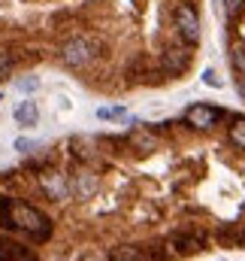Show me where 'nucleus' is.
Returning <instances> with one entry per match:
<instances>
[{
	"label": "nucleus",
	"mask_w": 245,
	"mask_h": 261,
	"mask_svg": "<svg viewBox=\"0 0 245 261\" xmlns=\"http://www.w3.org/2000/svg\"><path fill=\"white\" fill-rule=\"evenodd\" d=\"M12 225H15L18 231H24V234H27L30 240H37V243H43V240L52 237V222H49V216L40 213V210L30 206V203H21V200H12Z\"/></svg>",
	"instance_id": "1"
},
{
	"label": "nucleus",
	"mask_w": 245,
	"mask_h": 261,
	"mask_svg": "<svg viewBox=\"0 0 245 261\" xmlns=\"http://www.w3.org/2000/svg\"><path fill=\"white\" fill-rule=\"evenodd\" d=\"M224 119H227V113H224L221 107H212V103H191V107L185 110V122L197 130L218 128Z\"/></svg>",
	"instance_id": "2"
},
{
	"label": "nucleus",
	"mask_w": 245,
	"mask_h": 261,
	"mask_svg": "<svg viewBox=\"0 0 245 261\" xmlns=\"http://www.w3.org/2000/svg\"><path fill=\"white\" fill-rule=\"evenodd\" d=\"M173 21H176V31L188 46H197L200 43V15L191 3H179L176 12H173Z\"/></svg>",
	"instance_id": "3"
},
{
	"label": "nucleus",
	"mask_w": 245,
	"mask_h": 261,
	"mask_svg": "<svg viewBox=\"0 0 245 261\" xmlns=\"http://www.w3.org/2000/svg\"><path fill=\"white\" fill-rule=\"evenodd\" d=\"M91 58H94V46L85 37H73V40H67L61 46V61L67 67H73V70L91 64Z\"/></svg>",
	"instance_id": "4"
},
{
	"label": "nucleus",
	"mask_w": 245,
	"mask_h": 261,
	"mask_svg": "<svg viewBox=\"0 0 245 261\" xmlns=\"http://www.w3.org/2000/svg\"><path fill=\"white\" fill-rule=\"evenodd\" d=\"M206 249V234L200 231H179L170 237V252L173 255H197Z\"/></svg>",
	"instance_id": "5"
},
{
	"label": "nucleus",
	"mask_w": 245,
	"mask_h": 261,
	"mask_svg": "<svg viewBox=\"0 0 245 261\" xmlns=\"http://www.w3.org/2000/svg\"><path fill=\"white\" fill-rule=\"evenodd\" d=\"M191 64V58H188V52L185 49H176V46H170V49H164V55H161V70L164 73H185Z\"/></svg>",
	"instance_id": "6"
},
{
	"label": "nucleus",
	"mask_w": 245,
	"mask_h": 261,
	"mask_svg": "<svg viewBox=\"0 0 245 261\" xmlns=\"http://www.w3.org/2000/svg\"><path fill=\"white\" fill-rule=\"evenodd\" d=\"M40 186H43V192L52 197V200H64V197L70 195V186H67V179H64L61 173H55V170H49V173H40Z\"/></svg>",
	"instance_id": "7"
},
{
	"label": "nucleus",
	"mask_w": 245,
	"mask_h": 261,
	"mask_svg": "<svg viewBox=\"0 0 245 261\" xmlns=\"http://www.w3.org/2000/svg\"><path fill=\"white\" fill-rule=\"evenodd\" d=\"M37 119H40V110H37V103H34V100H21V103L15 107V122H18L21 128L37 125Z\"/></svg>",
	"instance_id": "8"
},
{
	"label": "nucleus",
	"mask_w": 245,
	"mask_h": 261,
	"mask_svg": "<svg viewBox=\"0 0 245 261\" xmlns=\"http://www.w3.org/2000/svg\"><path fill=\"white\" fill-rule=\"evenodd\" d=\"M109 261H151L139 246H118L112 255H109Z\"/></svg>",
	"instance_id": "9"
},
{
	"label": "nucleus",
	"mask_w": 245,
	"mask_h": 261,
	"mask_svg": "<svg viewBox=\"0 0 245 261\" xmlns=\"http://www.w3.org/2000/svg\"><path fill=\"white\" fill-rule=\"evenodd\" d=\"M230 67H233L239 76H245V40H236V43L230 46Z\"/></svg>",
	"instance_id": "10"
},
{
	"label": "nucleus",
	"mask_w": 245,
	"mask_h": 261,
	"mask_svg": "<svg viewBox=\"0 0 245 261\" xmlns=\"http://www.w3.org/2000/svg\"><path fill=\"white\" fill-rule=\"evenodd\" d=\"M0 228L15 231V225H12V197L6 195H0Z\"/></svg>",
	"instance_id": "11"
},
{
	"label": "nucleus",
	"mask_w": 245,
	"mask_h": 261,
	"mask_svg": "<svg viewBox=\"0 0 245 261\" xmlns=\"http://www.w3.org/2000/svg\"><path fill=\"white\" fill-rule=\"evenodd\" d=\"M230 143L236 149H245V116H236L230 125Z\"/></svg>",
	"instance_id": "12"
},
{
	"label": "nucleus",
	"mask_w": 245,
	"mask_h": 261,
	"mask_svg": "<svg viewBox=\"0 0 245 261\" xmlns=\"http://www.w3.org/2000/svg\"><path fill=\"white\" fill-rule=\"evenodd\" d=\"M224 12H227V21L236 24L245 15V0H224Z\"/></svg>",
	"instance_id": "13"
},
{
	"label": "nucleus",
	"mask_w": 245,
	"mask_h": 261,
	"mask_svg": "<svg viewBox=\"0 0 245 261\" xmlns=\"http://www.w3.org/2000/svg\"><path fill=\"white\" fill-rule=\"evenodd\" d=\"M12 70H15V58H12V52L0 49V79H6Z\"/></svg>",
	"instance_id": "14"
},
{
	"label": "nucleus",
	"mask_w": 245,
	"mask_h": 261,
	"mask_svg": "<svg viewBox=\"0 0 245 261\" xmlns=\"http://www.w3.org/2000/svg\"><path fill=\"white\" fill-rule=\"evenodd\" d=\"M133 146H142V152H151L158 146V140L151 134H133Z\"/></svg>",
	"instance_id": "15"
},
{
	"label": "nucleus",
	"mask_w": 245,
	"mask_h": 261,
	"mask_svg": "<svg viewBox=\"0 0 245 261\" xmlns=\"http://www.w3.org/2000/svg\"><path fill=\"white\" fill-rule=\"evenodd\" d=\"M97 116H100V119H115V116H121V110H118V107H100Z\"/></svg>",
	"instance_id": "16"
},
{
	"label": "nucleus",
	"mask_w": 245,
	"mask_h": 261,
	"mask_svg": "<svg viewBox=\"0 0 245 261\" xmlns=\"http://www.w3.org/2000/svg\"><path fill=\"white\" fill-rule=\"evenodd\" d=\"M30 146H34V143H30L27 137H18V140H15V149H18V152H30Z\"/></svg>",
	"instance_id": "17"
},
{
	"label": "nucleus",
	"mask_w": 245,
	"mask_h": 261,
	"mask_svg": "<svg viewBox=\"0 0 245 261\" xmlns=\"http://www.w3.org/2000/svg\"><path fill=\"white\" fill-rule=\"evenodd\" d=\"M37 85H40L37 79H21V82H18V88H21V91H34Z\"/></svg>",
	"instance_id": "18"
},
{
	"label": "nucleus",
	"mask_w": 245,
	"mask_h": 261,
	"mask_svg": "<svg viewBox=\"0 0 245 261\" xmlns=\"http://www.w3.org/2000/svg\"><path fill=\"white\" fill-rule=\"evenodd\" d=\"M203 82H206V85H221V82L215 79V73H212V70H206V73H203Z\"/></svg>",
	"instance_id": "19"
},
{
	"label": "nucleus",
	"mask_w": 245,
	"mask_h": 261,
	"mask_svg": "<svg viewBox=\"0 0 245 261\" xmlns=\"http://www.w3.org/2000/svg\"><path fill=\"white\" fill-rule=\"evenodd\" d=\"M3 252H6V246H3V243H0V261H3Z\"/></svg>",
	"instance_id": "20"
},
{
	"label": "nucleus",
	"mask_w": 245,
	"mask_h": 261,
	"mask_svg": "<svg viewBox=\"0 0 245 261\" xmlns=\"http://www.w3.org/2000/svg\"><path fill=\"white\" fill-rule=\"evenodd\" d=\"M239 91H242V97H245V82H242V85H239Z\"/></svg>",
	"instance_id": "21"
},
{
	"label": "nucleus",
	"mask_w": 245,
	"mask_h": 261,
	"mask_svg": "<svg viewBox=\"0 0 245 261\" xmlns=\"http://www.w3.org/2000/svg\"><path fill=\"white\" fill-rule=\"evenodd\" d=\"M0 100H3V97H0Z\"/></svg>",
	"instance_id": "22"
}]
</instances>
